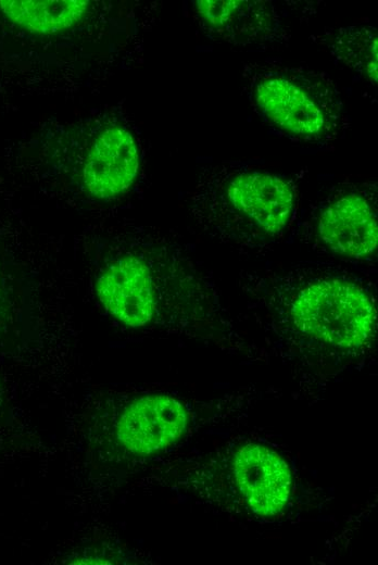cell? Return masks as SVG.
<instances>
[{
  "mask_svg": "<svg viewBox=\"0 0 378 565\" xmlns=\"http://www.w3.org/2000/svg\"><path fill=\"white\" fill-rule=\"evenodd\" d=\"M310 233L323 248L339 255L364 258L377 248V192L366 184L336 186L314 208Z\"/></svg>",
  "mask_w": 378,
  "mask_h": 565,
  "instance_id": "277c9868",
  "label": "cell"
},
{
  "mask_svg": "<svg viewBox=\"0 0 378 565\" xmlns=\"http://www.w3.org/2000/svg\"><path fill=\"white\" fill-rule=\"evenodd\" d=\"M187 422V411L178 400L162 394L141 397L122 413L116 437L128 451L151 454L175 442Z\"/></svg>",
  "mask_w": 378,
  "mask_h": 565,
  "instance_id": "52a82bcc",
  "label": "cell"
},
{
  "mask_svg": "<svg viewBox=\"0 0 378 565\" xmlns=\"http://www.w3.org/2000/svg\"><path fill=\"white\" fill-rule=\"evenodd\" d=\"M197 197L199 219L213 237L259 251L276 244L289 229L298 187L285 175L223 162L206 171Z\"/></svg>",
  "mask_w": 378,
  "mask_h": 565,
  "instance_id": "6da1fadb",
  "label": "cell"
},
{
  "mask_svg": "<svg viewBox=\"0 0 378 565\" xmlns=\"http://www.w3.org/2000/svg\"><path fill=\"white\" fill-rule=\"evenodd\" d=\"M316 41L360 78L370 85H377L378 36L374 26L339 27L319 35Z\"/></svg>",
  "mask_w": 378,
  "mask_h": 565,
  "instance_id": "8fae6325",
  "label": "cell"
},
{
  "mask_svg": "<svg viewBox=\"0 0 378 565\" xmlns=\"http://www.w3.org/2000/svg\"><path fill=\"white\" fill-rule=\"evenodd\" d=\"M194 13L214 40L235 47L285 43L290 29L278 8L260 0H197Z\"/></svg>",
  "mask_w": 378,
  "mask_h": 565,
  "instance_id": "5b68a950",
  "label": "cell"
},
{
  "mask_svg": "<svg viewBox=\"0 0 378 565\" xmlns=\"http://www.w3.org/2000/svg\"><path fill=\"white\" fill-rule=\"evenodd\" d=\"M87 0H0L1 12L34 34L52 35L78 24L87 14Z\"/></svg>",
  "mask_w": 378,
  "mask_h": 565,
  "instance_id": "30bf717a",
  "label": "cell"
},
{
  "mask_svg": "<svg viewBox=\"0 0 378 565\" xmlns=\"http://www.w3.org/2000/svg\"><path fill=\"white\" fill-rule=\"evenodd\" d=\"M282 292L293 325L306 336L352 349L363 346L374 332V305L353 282L336 277H313Z\"/></svg>",
  "mask_w": 378,
  "mask_h": 565,
  "instance_id": "3957f363",
  "label": "cell"
},
{
  "mask_svg": "<svg viewBox=\"0 0 378 565\" xmlns=\"http://www.w3.org/2000/svg\"><path fill=\"white\" fill-rule=\"evenodd\" d=\"M242 80L252 110L291 140L327 143L348 127L341 93L327 73L264 59L244 63Z\"/></svg>",
  "mask_w": 378,
  "mask_h": 565,
  "instance_id": "7a4b0ae2",
  "label": "cell"
},
{
  "mask_svg": "<svg viewBox=\"0 0 378 565\" xmlns=\"http://www.w3.org/2000/svg\"><path fill=\"white\" fill-rule=\"evenodd\" d=\"M234 473L239 490L257 515H275L286 505L291 491V474L276 452L248 444L236 453Z\"/></svg>",
  "mask_w": 378,
  "mask_h": 565,
  "instance_id": "9c48e42d",
  "label": "cell"
},
{
  "mask_svg": "<svg viewBox=\"0 0 378 565\" xmlns=\"http://www.w3.org/2000/svg\"><path fill=\"white\" fill-rule=\"evenodd\" d=\"M96 291L105 310L127 326L141 327L153 318L154 286L147 263L138 256L111 263L98 278Z\"/></svg>",
  "mask_w": 378,
  "mask_h": 565,
  "instance_id": "ba28073f",
  "label": "cell"
},
{
  "mask_svg": "<svg viewBox=\"0 0 378 565\" xmlns=\"http://www.w3.org/2000/svg\"><path fill=\"white\" fill-rule=\"evenodd\" d=\"M139 166L140 151L133 133L124 126H109L94 137L88 150L84 185L97 199L116 198L133 186Z\"/></svg>",
  "mask_w": 378,
  "mask_h": 565,
  "instance_id": "8992f818",
  "label": "cell"
}]
</instances>
